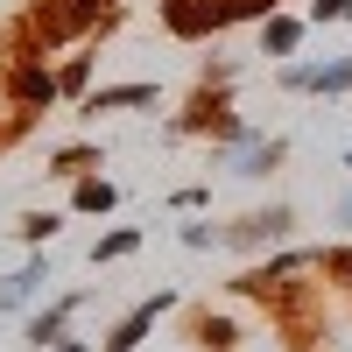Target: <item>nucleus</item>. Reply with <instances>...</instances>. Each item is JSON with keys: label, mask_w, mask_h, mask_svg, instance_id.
I'll list each match as a JSON object with an SVG mask.
<instances>
[{"label": "nucleus", "mask_w": 352, "mask_h": 352, "mask_svg": "<svg viewBox=\"0 0 352 352\" xmlns=\"http://www.w3.org/2000/svg\"><path fill=\"white\" fill-rule=\"evenodd\" d=\"M50 282V268H43V261H36V268H21V275H8V282H0V310H14V303H28V296H36V289Z\"/></svg>", "instance_id": "f257e3e1"}, {"label": "nucleus", "mask_w": 352, "mask_h": 352, "mask_svg": "<svg viewBox=\"0 0 352 352\" xmlns=\"http://www.w3.org/2000/svg\"><path fill=\"white\" fill-rule=\"evenodd\" d=\"M64 317H71V303H64V310H50V317H36V324H28V338H36V345H50L56 331H64Z\"/></svg>", "instance_id": "f03ea898"}, {"label": "nucleus", "mask_w": 352, "mask_h": 352, "mask_svg": "<svg viewBox=\"0 0 352 352\" xmlns=\"http://www.w3.org/2000/svg\"><path fill=\"white\" fill-rule=\"evenodd\" d=\"M78 204H85V212H99V204H113V190H106V184H85V190H78Z\"/></svg>", "instance_id": "7ed1b4c3"}, {"label": "nucleus", "mask_w": 352, "mask_h": 352, "mask_svg": "<svg viewBox=\"0 0 352 352\" xmlns=\"http://www.w3.org/2000/svg\"><path fill=\"white\" fill-rule=\"evenodd\" d=\"M352 14V0H317V21H345Z\"/></svg>", "instance_id": "20e7f679"}, {"label": "nucleus", "mask_w": 352, "mask_h": 352, "mask_svg": "<svg viewBox=\"0 0 352 352\" xmlns=\"http://www.w3.org/2000/svg\"><path fill=\"white\" fill-rule=\"evenodd\" d=\"M338 268H345V275H352V254H338Z\"/></svg>", "instance_id": "39448f33"}]
</instances>
